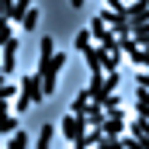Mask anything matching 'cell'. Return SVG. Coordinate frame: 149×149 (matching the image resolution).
<instances>
[{
  "label": "cell",
  "instance_id": "1",
  "mask_svg": "<svg viewBox=\"0 0 149 149\" xmlns=\"http://www.w3.org/2000/svg\"><path fill=\"white\" fill-rule=\"evenodd\" d=\"M59 128H63V135H66V142L73 146L76 139H83V132L90 128V121H87L83 114H73V111H70L66 118H63V125H59Z\"/></svg>",
  "mask_w": 149,
  "mask_h": 149
},
{
  "label": "cell",
  "instance_id": "2",
  "mask_svg": "<svg viewBox=\"0 0 149 149\" xmlns=\"http://www.w3.org/2000/svg\"><path fill=\"white\" fill-rule=\"evenodd\" d=\"M97 17L114 31V38H118V35H128V24H132V21L125 17V10H111V7H108V10H101Z\"/></svg>",
  "mask_w": 149,
  "mask_h": 149
},
{
  "label": "cell",
  "instance_id": "3",
  "mask_svg": "<svg viewBox=\"0 0 149 149\" xmlns=\"http://www.w3.org/2000/svg\"><path fill=\"white\" fill-rule=\"evenodd\" d=\"M87 31H90V38H94L101 49H108V45H114V42H118V38H114V31L108 28V24H104V21H101V17H94Z\"/></svg>",
  "mask_w": 149,
  "mask_h": 149
},
{
  "label": "cell",
  "instance_id": "4",
  "mask_svg": "<svg viewBox=\"0 0 149 149\" xmlns=\"http://www.w3.org/2000/svg\"><path fill=\"white\" fill-rule=\"evenodd\" d=\"M17 87H21L17 94H21V97H28L31 104H38V101H42V80H38V73H31V76H24V80H21Z\"/></svg>",
  "mask_w": 149,
  "mask_h": 149
},
{
  "label": "cell",
  "instance_id": "5",
  "mask_svg": "<svg viewBox=\"0 0 149 149\" xmlns=\"http://www.w3.org/2000/svg\"><path fill=\"white\" fill-rule=\"evenodd\" d=\"M0 52H3V59H0V70H3V73H14V66H17V38L10 35L3 45H0Z\"/></svg>",
  "mask_w": 149,
  "mask_h": 149
},
{
  "label": "cell",
  "instance_id": "6",
  "mask_svg": "<svg viewBox=\"0 0 149 149\" xmlns=\"http://www.w3.org/2000/svg\"><path fill=\"white\" fill-rule=\"evenodd\" d=\"M52 52H56V42H52V38L45 35V38H42V45H38V70H35L38 76H42L45 70H49V59H52Z\"/></svg>",
  "mask_w": 149,
  "mask_h": 149
},
{
  "label": "cell",
  "instance_id": "7",
  "mask_svg": "<svg viewBox=\"0 0 149 149\" xmlns=\"http://www.w3.org/2000/svg\"><path fill=\"white\" fill-rule=\"evenodd\" d=\"M125 17L128 21H146L149 17V0H128L125 3Z\"/></svg>",
  "mask_w": 149,
  "mask_h": 149
},
{
  "label": "cell",
  "instance_id": "8",
  "mask_svg": "<svg viewBox=\"0 0 149 149\" xmlns=\"http://www.w3.org/2000/svg\"><path fill=\"white\" fill-rule=\"evenodd\" d=\"M104 135H125V118L121 114H104V121L97 125Z\"/></svg>",
  "mask_w": 149,
  "mask_h": 149
},
{
  "label": "cell",
  "instance_id": "9",
  "mask_svg": "<svg viewBox=\"0 0 149 149\" xmlns=\"http://www.w3.org/2000/svg\"><path fill=\"white\" fill-rule=\"evenodd\" d=\"M118 63H121V49H118V42L108 45V49H101V70L108 73V70H118Z\"/></svg>",
  "mask_w": 149,
  "mask_h": 149
},
{
  "label": "cell",
  "instance_id": "10",
  "mask_svg": "<svg viewBox=\"0 0 149 149\" xmlns=\"http://www.w3.org/2000/svg\"><path fill=\"white\" fill-rule=\"evenodd\" d=\"M80 56H83V63L90 66V73H94V70H101V45H94V42H90V45H83V49H80ZM101 73H104V70H101Z\"/></svg>",
  "mask_w": 149,
  "mask_h": 149
},
{
  "label": "cell",
  "instance_id": "11",
  "mask_svg": "<svg viewBox=\"0 0 149 149\" xmlns=\"http://www.w3.org/2000/svg\"><path fill=\"white\" fill-rule=\"evenodd\" d=\"M38 21H42V14H38V7H35V3H31V7L24 10V17L17 21V28H21V31H35V28H38Z\"/></svg>",
  "mask_w": 149,
  "mask_h": 149
},
{
  "label": "cell",
  "instance_id": "12",
  "mask_svg": "<svg viewBox=\"0 0 149 149\" xmlns=\"http://www.w3.org/2000/svg\"><path fill=\"white\" fill-rule=\"evenodd\" d=\"M28 7H31V0H14V3H10V14H7V21L17 28V21L24 17V10H28Z\"/></svg>",
  "mask_w": 149,
  "mask_h": 149
},
{
  "label": "cell",
  "instance_id": "13",
  "mask_svg": "<svg viewBox=\"0 0 149 149\" xmlns=\"http://www.w3.org/2000/svg\"><path fill=\"white\" fill-rule=\"evenodd\" d=\"M52 139H56V125H42V132H38V142H35V149H52Z\"/></svg>",
  "mask_w": 149,
  "mask_h": 149
},
{
  "label": "cell",
  "instance_id": "14",
  "mask_svg": "<svg viewBox=\"0 0 149 149\" xmlns=\"http://www.w3.org/2000/svg\"><path fill=\"white\" fill-rule=\"evenodd\" d=\"M7 149H28V132L14 128V132H10V139H7Z\"/></svg>",
  "mask_w": 149,
  "mask_h": 149
},
{
  "label": "cell",
  "instance_id": "15",
  "mask_svg": "<svg viewBox=\"0 0 149 149\" xmlns=\"http://www.w3.org/2000/svg\"><path fill=\"white\" fill-rule=\"evenodd\" d=\"M14 128H17V114H3L0 118V135H10Z\"/></svg>",
  "mask_w": 149,
  "mask_h": 149
},
{
  "label": "cell",
  "instance_id": "16",
  "mask_svg": "<svg viewBox=\"0 0 149 149\" xmlns=\"http://www.w3.org/2000/svg\"><path fill=\"white\" fill-rule=\"evenodd\" d=\"M90 42H94V38H90V31L83 28V31H76V38H73V49L80 52V49H83V45H90Z\"/></svg>",
  "mask_w": 149,
  "mask_h": 149
},
{
  "label": "cell",
  "instance_id": "17",
  "mask_svg": "<svg viewBox=\"0 0 149 149\" xmlns=\"http://www.w3.org/2000/svg\"><path fill=\"white\" fill-rule=\"evenodd\" d=\"M28 108H31V101L17 94V97H14V108H10V111H14V114H24V111H28Z\"/></svg>",
  "mask_w": 149,
  "mask_h": 149
},
{
  "label": "cell",
  "instance_id": "18",
  "mask_svg": "<svg viewBox=\"0 0 149 149\" xmlns=\"http://www.w3.org/2000/svg\"><path fill=\"white\" fill-rule=\"evenodd\" d=\"M10 35H14V24H10L7 17H0V45H3V42H7Z\"/></svg>",
  "mask_w": 149,
  "mask_h": 149
},
{
  "label": "cell",
  "instance_id": "19",
  "mask_svg": "<svg viewBox=\"0 0 149 149\" xmlns=\"http://www.w3.org/2000/svg\"><path fill=\"white\" fill-rule=\"evenodd\" d=\"M108 7L111 10H125V0H108Z\"/></svg>",
  "mask_w": 149,
  "mask_h": 149
},
{
  "label": "cell",
  "instance_id": "20",
  "mask_svg": "<svg viewBox=\"0 0 149 149\" xmlns=\"http://www.w3.org/2000/svg\"><path fill=\"white\" fill-rule=\"evenodd\" d=\"M3 114H14V111H10V104H7V101H0V118H3Z\"/></svg>",
  "mask_w": 149,
  "mask_h": 149
},
{
  "label": "cell",
  "instance_id": "21",
  "mask_svg": "<svg viewBox=\"0 0 149 149\" xmlns=\"http://www.w3.org/2000/svg\"><path fill=\"white\" fill-rule=\"evenodd\" d=\"M83 3H87V0H70V7H76V10H80Z\"/></svg>",
  "mask_w": 149,
  "mask_h": 149
}]
</instances>
